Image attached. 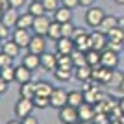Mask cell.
Segmentation results:
<instances>
[{
	"label": "cell",
	"mask_w": 124,
	"mask_h": 124,
	"mask_svg": "<svg viewBox=\"0 0 124 124\" xmlns=\"http://www.w3.org/2000/svg\"><path fill=\"white\" fill-rule=\"evenodd\" d=\"M72 124H78V122H72Z\"/></svg>",
	"instance_id": "11a10c76"
},
{
	"label": "cell",
	"mask_w": 124,
	"mask_h": 124,
	"mask_svg": "<svg viewBox=\"0 0 124 124\" xmlns=\"http://www.w3.org/2000/svg\"><path fill=\"white\" fill-rule=\"evenodd\" d=\"M52 21L59 22V24H63V22H70V21H72V9H69V8L61 6L59 9H56L54 13H52Z\"/></svg>",
	"instance_id": "e0dca14e"
},
{
	"label": "cell",
	"mask_w": 124,
	"mask_h": 124,
	"mask_svg": "<svg viewBox=\"0 0 124 124\" xmlns=\"http://www.w3.org/2000/svg\"><path fill=\"white\" fill-rule=\"evenodd\" d=\"M37 85V94L35 96H46V98H50L52 91H54V87H52V83L46 82V80H39V82H35Z\"/></svg>",
	"instance_id": "cb8c5ba5"
},
{
	"label": "cell",
	"mask_w": 124,
	"mask_h": 124,
	"mask_svg": "<svg viewBox=\"0 0 124 124\" xmlns=\"http://www.w3.org/2000/svg\"><path fill=\"white\" fill-rule=\"evenodd\" d=\"M106 15H108V13H106L104 8H98V6L87 8V11H85V24L96 30V28L102 24V21L106 19Z\"/></svg>",
	"instance_id": "6da1fadb"
},
{
	"label": "cell",
	"mask_w": 124,
	"mask_h": 124,
	"mask_svg": "<svg viewBox=\"0 0 124 124\" xmlns=\"http://www.w3.org/2000/svg\"><path fill=\"white\" fill-rule=\"evenodd\" d=\"M85 57H87V65H91V67H98V65H100V57H102V52L91 48V50L85 52Z\"/></svg>",
	"instance_id": "83f0119b"
},
{
	"label": "cell",
	"mask_w": 124,
	"mask_h": 124,
	"mask_svg": "<svg viewBox=\"0 0 124 124\" xmlns=\"http://www.w3.org/2000/svg\"><path fill=\"white\" fill-rule=\"evenodd\" d=\"M78 124H91V122H78Z\"/></svg>",
	"instance_id": "f5cc1de1"
},
{
	"label": "cell",
	"mask_w": 124,
	"mask_h": 124,
	"mask_svg": "<svg viewBox=\"0 0 124 124\" xmlns=\"http://www.w3.org/2000/svg\"><path fill=\"white\" fill-rule=\"evenodd\" d=\"M57 54V52H56ZM57 67H65V69H74L72 65V57L65 56V54H57Z\"/></svg>",
	"instance_id": "4dcf8cb0"
},
{
	"label": "cell",
	"mask_w": 124,
	"mask_h": 124,
	"mask_svg": "<svg viewBox=\"0 0 124 124\" xmlns=\"http://www.w3.org/2000/svg\"><path fill=\"white\" fill-rule=\"evenodd\" d=\"M67 104L72 106V108H80L83 104V91H69Z\"/></svg>",
	"instance_id": "4316f807"
},
{
	"label": "cell",
	"mask_w": 124,
	"mask_h": 124,
	"mask_svg": "<svg viewBox=\"0 0 124 124\" xmlns=\"http://www.w3.org/2000/svg\"><path fill=\"white\" fill-rule=\"evenodd\" d=\"M115 28H119V17L115 15H106V19L102 21V24L96 28V30H100L102 33H106L108 35L111 30H115Z\"/></svg>",
	"instance_id": "ac0fdd59"
},
{
	"label": "cell",
	"mask_w": 124,
	"mask_h": 124,
	"mask_svg": "<svg viewBox=\"0 0 124 124\" xmlns=\"http://www.w3.org/2000/svg\"><path fill=\"white\" fill-rule=\"evenodd\" d=\"M74 50H76L74 39H69V37H61L59 41H56V52H57V54H65V56H70Z\"/></svg>",
	"instance_id": "7c38bea8"
},
{
	"label": "cell",
	"mask_w": 124,
	"mask_h": 124,
	"mask_svg": "<svg viewBox=\"0 0 124 124\" xmlns=\"http://www.w3.org/2000/svg\"><path fill=\"white\" fill-rule=\"evenodd\" d=\"M33 21H35V17L31 15L30 11H26V13H21V15H19V21H17V26H15V28L31 30V26H33Z\"/></svg>",
	"instance_id": "7402d4cb"
},
{
	"label": "cell",
	"mask_w": 124,
	"mask_h": 124,
	"mask_svg": "<svg viewBox=\"0 0 124 124\" xmlns=\"http://www.w3.org/2000/svg\"><path fill=\"white\" fill-rule=\"evenodd\" d=\"M9 30H11V28H8L4 22H0V39H2V41H6V39H8V35H9Z\"/></svg>",
	"instance_id": "ab89813d"
},
{
	"label": "cell",
	"mask_w": 124,
	"mask_h": 124,
	"mask_svg": "<svg viewBox=\"0 0 124 124\" xmlns=\"http://www.w3.org/2000/svg\"><path fill=\"white\" fill-rule=\"evenodd\" d=\"M72 39H74V45H76V50H82V52L91 50V33H87L85 30L78 28Z\"/></svg>",
	"instance_id": "52a82bcc"
},
{
	"label": "cell",
	"mask_w": 124,
	"mask_h": 124,
	"mask_svg": "<svg viewBox=\"0 0 124 124\" xmlns=\"http://www.w3.org/2000/svg\"><path fill=\"white\" fill-rule=\"evenodd\" d=\"M57 119L61 124H72V122H80V117H78V108L72 106H65V108L57 109Z\"/></svg>",
	"instance_id": "3957f363"
},
{
	"label": "cell",
	"mask_w": 124,
	"mask_h": 124,
	"mask_svg": "<svg viewBox=\"0 0 124 124\" xmlns=\"http://www.w3.org/2000/svg\"><path fill=\"white\" fill-rule=\"evenodd\" d=\"M50 24H52V21H50V17H48V15L35 17L33 26H31V31H33V33H37V35H46Z\"/></svg>",
	"instance_id": "30bf717a"
},
{
	"label": "cell",
	"mask_w": 124,
	"mask_h": 124,
	"mask_svg": "<svg viewBox=\"0 0 124 124\" xmlns=\"http://www.w3.org/2000/svg\"><path fill=\"white\" fill-rule=\"evenodd\" d=\"M28 11H30V13H31L33 17H43V15H48L41 0H30V4H28Z\"/></svg>",
	"instance_id": "d4e9b609"
},
{
	"label": "cell",
	"mask_w": 124,
	"mask_h": 124,
	"mask_svg": "<svg viewBox=\"0 0 124 124\" xmlns=\"http://www.w3.org/2000/svg\"><path fill=\"white\" fill-rule=\"evenodd\" d=\"M119 106H120V109H122V113H124V96L120 98V102H119Z\"/></svg>",
	"instance_id": "c3c4849f"
},
{
	"label": "cell",
	"mask_w": 124,
	"mask_h": 124,
	"mask_svg": "<svg viewBox=\"0 0 124 124\" xmlns=\"http://www.w3.org/2000/svg\"><path fill=\"white\" fill-rule=\"evenodd\" d=\"M33 100L30 98H19L15 102V108H13V111H15V117H19V119H24V117H28V115H31V111H33Z\"/></svg>",
	"instance_id": "5b68a950"
},
{
	"label": "cell",
	"mask_w": 124,
	"mask_h": 124,
	"mask_svg": "<svg viewBox=\"0 0 124 124\" xmlns=\"http://www.w3.org/2000/svg\"><path fill=\"white\" fill-rule=\"evenodd\" d=\"M122 80H124V76H122V74H120L119 70H113V74H111V80H109V83H108V85H111V87H119Z\"/></svg>",
	"instance_id": "d590c367"
},
{
	"label": "cell",
	"mask_w": 124,
	"mask_h": 124,
	"mask_svg": "<svg viewBox=\"0 0 124 124\" xmlns=\"http://www.w3.org/2000/svg\"><path fill=\"white\" fill-rule=\"evenodd\" d=\"M61 6H65L69 9H76L80 6V0H61Z\"/></svg>",
	"instance_id": "f35d334b"
},
{
	"label": "cell",
	"mask_w": 124,
	"mask_h": 124,
	"mask_svg": "<svg viewBox=\"0 0 124 124\" xmlns=\"http://www.w3.org/2000/svg\"><path fill=\"white\" fill-rule=\"evenodd\" d=\"M6 124H22V122H21V120H8Z\"/></svg>",
	"instance_id": "681fc988"
},
{
	"label": "cell",
	"mask_w": 124,
	"mask_h": 124,
	"mask_svg": "<svg viewBox=\"0 0 124 124\" xmlns=\"http://www.w3.org/2000/svg\"><path fill=\"white\" fill-rule=\"evenodd\" d=\"M0 96H2V94H0Z\"/></svg>",
	"instance_id": "9f6ffc18"
},
{
	"label": "cell",
	"mask_w": 124,
	"mask_h": 124,
	"mask_svg": "<svg viewBox=\"0 0 124 124\" xmlns=\"http://www.w3.org/2000/svg\"><path fill=\"white\" fill-rule=\"evenodd\" d=\"M119 120H120V124H124V113L120 115V119H119Z\"/></svg>",
	"instance_id": "816d5d0a"
},
{
	"label": "cell",
	"mask_w": 124,
	"mask_h": 124,
	"mask_svg": "<svg viewBox=\"0 0 124 124\" xmlns=\"http://www.w3.org/2000/svg\"><path fill=\"white\" fill-rule=\"evenodd\" d=\"M13 65V57H9L8 54L0 50V69H6V67H11Z\"/></svg>",
	"instance_id": "8d00e7d4"
},
{
	"label": "cell",
	"mask_w": 124,
	"mask_h": 124,
	"mask_svg": "<svg viewBox=\"0 0 124 124\" xmlns=\"http://www.w3.org/2000/svg\"><path fill=\"white\" fill-rule=\"evenodd\" d=\"M46 48H48L46 35H37V33H33V35H31V41H30V45H28L26 50L31 52V54H35V56H43L45 52H48Z\"/></svg>",
	"instance_id": "7a4b0ae2"
},
{
	"label": "cell",
	"mask_w": 124,
	"mask_h": 124,
	"mask_svg": "<svg viewBox=\"0 0 124 124\" xmlns=\"http://www.w3.org/2000/svg\"><path fill=\"white\" fill-rule=\"evenodd\" d=\"M119 91H120V93L124 94V80H122V82H120V85H119Z\"/></svg>",
	"instance_id": "7dc6e473"
},
{
	"label": "cell",
	"mask_w": 124,
	"mask_h": 124,
	"mask_svg": "<svg viewBox=\"0 0 124 124\" xmlns=\"http://www.w3.org/2000/svg\"><path fill=\"white\" fill-rule=\"evenodd\" d=\"M0 8H2V9H8V8H9V2H8V0H0Z\"/></svg>",
	"instance_id": "f6af8a7d"
},
{
	"label": "cell",
	"mask_w": 124,
	"mask_h": 124,
	"mask_svg": "<svg viewBox=\"0 0 124 124\" xmlns=\"http://www.w3.org/2000/svg\"><path fill=\"white\" fill-rule=\"evenodd\" d=\"M8 89H9V83L6 82L4 78L0 76V94H4V93H8Z\"/></svg>",
	"instance_id": "b9f144b4"
},
{
	"label": "cell",
	"mask_w": 124,
	"mask_h": 124,
	"mask_svg": "<svg viewBox=\"0 0 124 124\" xmlns=\"http://www.w3.org/2000/svg\"><path fill=\"white\" fill-rule=\"evenodd\" d=\"M0 76L4 78L8 83L15 82V67L11 65V67H6V69H0Z\"/></svg>",
	"instance_id": "1f68e13d"
},
{
	"label": "cell",
	"mask_w": 124,
	"mask_h": 124,
	"mask_svg": "<svg viewBox=\"0 0 124 124\" xmlns=\"http://www.w3.org/2000/svg\"><path fill=\"white\" fill-rule=\"evenodd\" d=\"M0 50L4 52V54H8L9 57H13V59L21 56V46H19V45H17V43L13 41V39H6V41L2 43Z\"/></svg>",
	"instance_id": "2e32d148"
},
{
	"label": "cell",
	"mask_w": 124,
	"mask_h": 124,
	"mask_svg": "<svg viewBox=\"0 0 124 124\" xmlns=\"http://www.w3.org/2000/svg\"><path fill=\"white\" fill-rule=\"evenodd\" d=\"M113 2H115L117 6H124V0H113Z\"/></svg>",
	"instance_id": "f907efd6"
},
{
	"label": "cell",
	"mask_w": 124,
	"mask_h": 124,
	"mask_svg": "<svg viewBox=\"0 0 124 124\" xmlns=\"http://www.w3.org/2000/svg\"><path fill=\"white\" fill-rule=\"evenodd\" d=\"M41 2H43V6H45L46 13H54L56 9L61 8V0H41Z\"/></svg>",
	"instance_id": "d6a6232c"
},
{
	"label": "cell",
	"mask_w": 124,
	"mask_h": 124,
	"mask_svg": "<svg viewBox=\"0 0 124 124\" xmlns=\"http://www.w3.org/2000/svg\"><path fill=\"white\" fill-rule=\"evenodd\" d=\"M8 2H9V8H13V9H21L26 6V0H8Z\"/></svg>",
	"instance_id": "60d3db41"
},
{
	"label": "cell",
	"mask_w": 124,
	"mask_h": 124,
	"mask_svg": "<svg viewBox=\"0 0 124 124\" xmlns=\"http://www.w3.org/2000/svg\"><path fill=\"white\" fill-rule=\"evenodd\" d=\"M108 48L120 54V52H122V48H124V43H120V41H108Z\"/></svg>",
	"instance_id": "74e56055"
},
{
	"label": "cell",
	"mask_w": 124,
	"mask_h": 124,
	"mask_svg": "<svg viewBox=\"0 0 124 124\" xmlns=\"http://www.w3.org/2000/svg\"><path fill=\"white\" fill-rule=\"evenodd\" d=\"M108 35L106 33H102L100 30H94L91 31V48L93 50H98V52H104L106 48H108Z\"/></svg>",
	"instance_id": "ba28073f"
},
{
	"label": "cell",
	"mask_w": 124,
	"mask_h": 124,
	"mask_svg": "<svg viewBox=\"0 0 124 124\" xmlns=\"http://www.w3.org/2000/svg\"><path fill=\"white\" fill-rule=\"evenodd\" d=\"M41 69H45V70H48V72H54L57 69V54L54 52H45L41 56Z\"/></svg>",
	"instance_id": "4fadbf2b"
},
{
	"label": "cell",
	"mask_w": 124,
	"mask_h": 124,
	"mask_svg": "<svg viewBox=\"0 0 124 124\" xmlns=\"http://www.w3.org/2000/svg\"><path fill=\"white\" fill-rule=\"evenodd\" d=\"M70 57H72V65H74V69H76V67H82V65H87L85 52H82V50H74L72 54H70Z\"/></svg>",
	"instance_id": "f1b7e54d"
},
{
	"label": "cell",
	"mask_w": 124,
	"mask_h": 124,
	"mask_svg": "<svg viewBox=\"0 0 124 124\" xmlns=\"http://www.w3.org/2000/svg\"><path fill=\"white\" fill-rule=\"evenodd\" d=\"M21 122H22V124H39V120H37V117H31V115H28V117H24Z\"/></svg>",
	"instance_id": "7bdbcfd3"
},
{
	"label": "cell",
	"mask_w": 124,
	"mask_h": 124,
	"mask_svg": "<svg viewBox=\"0 0 124 124\" xmlns=\"http://www.w3.org/2000/svg\"><path fill=\"white\" fill-rule=\"evenodd\" d=\"M80 6L82 8H93V6H96V0H80Z\"/></svg>",
	"instance_id": "ee69618b"
},
{
	"label": "cell",
	"mask_w": 124,
	"mask_h": 124,
	"mask_svg": "<svg viewBox=\"0 0 124 124\" xmlns=\"http://www.w3.org/2000/svg\"><path fill=\"white\" fill-rule=\"evenodd\" d=\"M74 69H65V67H57L56 70H54V78H56L57 82H70L72 80V76H74Z\"/></svg>",
	"instance_id": "603a6c76"
},
{
	"label": "cell",
	"mask_w": 124,
	"mask_h": 124,
	"mask_svg": "<svg viewBox=\"0 0 124 124\" xmlns=\"http://www.w3.org/2000/svg\"><path fill=\"white\" fill-rule=\"evenodd\" d=\"M119 28H120V31L124 33V17H119Z\"/></svg>",
	"instance_id": "bcb514c9"
},
{
	"label": "cell",
	"mask_w": 124,
	"mask_h": 124,
	"mask_svg": "<svg viewBox=\"0 0 124 124\" xmlns=\"http://www.w3.org/2000/svg\"><path fill=\"white\" fill-rule=\"evenodd\" d=\"M33 106L37 109H46V108H50V100L46 96H35L33 98Z\"/></svg>",
	"instance_id": "836d02e7"
},
{
	"label": "cell",
	"mask_w": 124,
	"mask_h": 124,
	"mask_svg": "<svg viewBox=\"0 0 124 124\" xmlns=\"http://www.w3.org/2000/svg\"><path fill=\"white\" fill-rule=\"evenodd\" d=\"M11 39H13L21 48H28V45H30V41H31V33H30V30L15 28L13 33H11Z\"/></svg>",
	"instance_id": "8fae6325"
},
{
	"label": "cell",
	"mask_w": 124,
	"mask_h": 124,
	"mask_svg": "<svg viewBox=\"0 0 124 124\" xmlns=\"http://www.w3.org/2000/svg\"><path fill=\"white\" fill-rule=\"evenodd\" d=\"M19 9H13V8H8V9L2 13V19H0V22H4L8 28H15L17 26V21H19Z\"/></svg>",
	"instance_id": "9a60e30c"
},
{
	"label": "cell",
	"mask_w": 124,
	"mask_h": 124,
	"mask_svg": "<svg viewBox=\"0 0 124 124\" xmlns=\"http://www.w3.org/2000/svg\"><path fill=\"white\" fill-rule=\"evenodd\" d=\"M35 94H37V85H35V82L22 83L21 89H19V96H21V98H30V100H33V98H35Z\"/></svg>",
	"instance_id": "44dd1931"
},
{
	"label": "cell",
	"mask_w": 124,
	"mask_h": 124,
	"mask_svg": "<svg viewBox=\"0 0 124 124\" xmlns=\"http://www.w3.org/2000/svg\"><path fill=\"white\" fill-rule=\"evenodd\" d=\"M33 70H30L28 67H24V65H19V67H15V82L19 83V85H22V83H28L31 82V78H33Z\"/></svg>",
	"instance_id": "5bb4252c"
},
{
	"label": "cell",
	"mask_w": 124,
	"mask_h": 124,
	"mask_svg": "<svg viewBox=\"0 0 124 124\" xmlns=\"http://www.w3.org/2000/svg\"><path fill=\"white\" fill-rule=\"evenodd\" d=\"M119 63H120L119 52H113V50H109V48H106L102 52V57H100V65L102 67L109 69V70H117Z\"/></svg>",
	"instance_id": "277c9868"
},
{
	"label": "cell",
	"mask_w": 124,
	"mask_h": 124,
	"mask_svg": "<svg viewBox=\"0 0 124 124\" xmlns=\"http://www.w3.org/2000/svg\"><path fill=\"white\" fill-rule=\"evenodd\" d=\"M78 117H80V122H94V117H96V109H94L93 104L83 102L80 108H78Z\"/></svg>",
	"instance_id": "9c48e42d"
},
{
	"label": "cell",
	"mask_w": 124,
	"mask_h": 124,
	"mask_svg": "<svg viewBox=\"0 0 124 124\" xmlns=\"http://www.w3.org/2000/svg\"><path fill=\"white\" fill-rule=\"evenodd\" d=\"M67 96H69V93L63 87H54L50 98H48L50 100V108H54V109L65 108V106H67Z\"/></svg>",
	"instance_id": "8992f818"
},
{
	"label": "cell",
	"mask_w": 124,
	"mask_h": 124,
	"mask_svg": "<svg viewBox=\"0 0 124 124\" xmlns=\"http://www.w3.org/2000/svg\"><path fill=\"white\" fill-rule=\"evenodd\" d=\"M108 39H109V41H120V43H124V33L120 31V28H115V30H111L108 33Z\"/></svg>",
	"instance_id": "e575fe53"
},
{
	"label": "cell",
	"mask_w": 124,
	"mask_h": 124,
	"mask_svg": "<svg viewBox=\"0 0 124 124\" xmlns=\"http://www.w3.org/2000/svg\"><path fill=\"white\" fill-rule=\"evenodd\" d=\"M22 65L28 67L30 70H37V69L41 67V56H35V54H31V52H26L24 56H22Z\"/></svg>",
	"instance_id": "d6986e66"
},
{
	"label": "cell",
	"mask_w": 124,
	"mask_h": 124,
	"mask_svg": "<svg viewBox=\"0 0 124 124\" xmlns=\"http://www.w3.org/2000/svg\"><path fill=\"white\" fill-rule=\"evenodd\" d=\"M2 43H4V41H2V39H0V46H2Z\"/></svg>",
	"instance_id": "db71d44e"
},
{
	"label": "cell",
	"mask_w": 124,
	"mask_h": 124,
	"mask_svg": "<svg viewBox=\"0 0 124 124\" xmlns=\"http://www.w3.org/2000/svg\"><path fill=\"white\" fill-rule=\"evenodd\" d=\"M74 78L78 82H89L93 78V67L91 65H82L74 69Z\"/></svg>",
	"instance_id": "ffe728a7"
},
{
	"label": "cell",
	"mask_w": 124,
	"mask_h": 124,
	"mask_svg": "<svg viewBox=\"0 0 124 124\" xmlns=\"http://www.w3.org/2000/svg\"><path fill=\"white\" fill-rule=\"evenodd\" d=\"M76 30H78V26H74L72 21H70V22H63V24H61V33H63V37L72 39L74 33H76Z\"/></svg>",
	"instance_id": "f546056e"
},
{
	"label": "cell",
	"mask_w": 124,
	"mask_h": 124,
	"mask_svg": "<svg viewBox=\"0 0 124 124\" xmlns=\"http://www.w3.org/2000/svg\"><path fill=\"white\" fill-rule=\"evenodd\" d=\"M63 37V33H61V24L59 22H56V21H52V24H50V28H48V33H46V39H50V41H59Z\"/></svg>",
	"instance_id": "484cf974"
}]
</instances>
